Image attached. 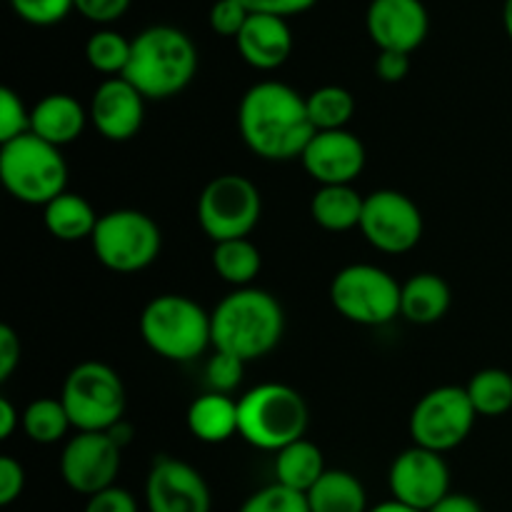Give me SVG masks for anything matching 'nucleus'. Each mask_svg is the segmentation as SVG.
<instances>
[{
	"instance_id": "412c9836",
	"label": "nucleus",
	"mask_w": 512,
	"mask_h": 512,
	"mask_svg": "<svg viewBox=\"0 0 512 512\" xmlns=\"http://www.w3.org/2000/svg\"><path fill=\"white\" fill-rule=\"evenodd\" d=\"M450 285L435 273H418L403 283L400 315L413 325H433L450 310Z\"/></svg>"
},
{
	"instance_id": "c03bdc74",
	"label": "nucleus",
	"mask_w": 512,
	"mask_h": 512,
	"mask_svg": "<svg viewBox=\"0 0 512 512\" xmlns=\"http://www.w3.org/2000/svg\"><path fill=\"white\" fill-rule=\"evenodd\" d=\"M23 423V415H18L15 405L8 398H0V440H8Z\"/></svg>"
},
{
	"instance_id": "c85d7f7f",
	"label": "nucleus",
	"mask_w": 512,
	"mask_h": 512,
	"mask_svg": "<svg viewBox=\"0 0 512 512\" xmlns=\"http://www.w3.org/2000/svg\"><path fill=\"white\" fill-rule=\"evenodd\" d=\"M23 433L38 445H55L73 428L60 398H38L23 410Z\"/></svg>"
},
{
	"instance_id": "a878e982",
	"label": "nucleus",
	"mask_w": 512,
	"mask_h": 512,
	"mask_svg": "<svg viewBox=\"0 0 512 512\" xmlns=\"http://www.w3.org/2000/svg\"><path fill=\"white\" fill-rule=\"evenodd\" d=\"M323 450L310 440L300 438L275 453V483L285 485L298 493H308L315 483L325 475Z\"/></svg>"
},
{
	"instance_id": "c9c22d12",
	"label": "nucleus",
	"mask_w": 512,
	"mask_h": 512,
	"mask_svg": "<svg viewBox=\"0 0 512 512\" xmlns=\"http://www.w3.org/2000/svg\"><path fill=\"white\" fill-rule=\"evenodd\" d=\"M248 18V8L240 0H215L208 15L213 33L223 35V38H238Z\"/></svg>"
},
{
	"instance_id": "4c0bfd02",
	"label": "nucleus",
	"mask_w": 512,
	"mask_h": 512,
	"mask_svg": "<svg viewBox=\"0 0 512 512\" xmlns=\"http://www.w3.org/2000/svg\"><path fill=\"white\" fill-rule=\"evenodd\" d=\"M25 490V468L10 455L0 458V505L8 508L23 495Z\"/></svg>"
},
{
	"instance_id": "473e14b6",
	"label": "nucleus",
	"mask_w": 512,
	"mask_h": 512,
	"mask_svg": "<svg viewBox=\"0 0 512 512\" xmlns=\"http://www.w3.org/2000/svg\"><path fill=\"white\" fill-rule=\"evenodd\" d=\"M10 8L25 23L48 28L68 18L70 10H75V0H10Z\"/></svg>"
},
{
	"instance_id": "72a5a7b5",
	"label": "nucleus",
	"mask_w": 512,
	"mask_h": 512,
	"mask_svg": "<svg viewBox=\"0 0 512 512\" xmlns=\"http://www.w3.org/2000/svg\"><path fill=\"white\" fill-rule=\"evenodd\" d=\"M243 375H245V363L240 358L230 353H220L215 350L213 358L208 360L205 365V383L213 393H223L230 395L240 383H243Z\"/></svg>"
},
{
	"instance_id": "393cba45",
	"label": "nucleus",
	"mask_w": 512,
	"mask_h": 512,
	"mask_svg": "<svg viewBox=\"0 0 512 512\" xmlns=\"http://www.w3.org/2000/svg\"><path fill=\"white\" fill-rule=\"evenodd\" d=\"M310 512H368L365 485L348 470H325L323 478L305 493Z\"/></svg>"
},
{
	"instance_id": "39448f33",
	"label": "nucleus",
	"mask_w": 512,
	"mask_h": 512,
	"mask_svg": "<svg viewBox=\"0 0 512 512\" xmlns=\"http://www.w3.org/2000/svg\"><path fill=\"white\" fill-rule=\"evenodd\" d=\"M140 335L155 355L190 363L213 345L210 313L188 295L165 293L150 300L140 315Z\"/></svg>"
},
{
	"instance_id": "ea45409f",
	"label": "nucleus",
	"mask_w": 512,
	"mask_h": 512,
	"mask_svg": "<svg viewBox=\"0 0 512 512\" xmlns=\"http://www.w3.org/2000/svg\"><path fill=\"white\" fill-rule=\"evenodd\" d=\"M248 8V13L260 15H278V18L288 20L290 15L308 13L318 0H240Z\"/></svg>"
},
{
	"instance_id": "c756f323",
	"label": "nucleus",
	"mask_w": 512,
	"mask_h": 512,
	"mask_svg": "<svg viewBox=\"0 0 512 512\" xmlns=\"http://www.w3.org/2000/svg\"><path fill=\"white\" fill-rule=\"evenodd\" d=\"M315 130H345L355 115V98L340 85H323L305 98Z\"/></svg>"
},
{
	"instance_id": "37998d69",
	"label": "nucleus",
	"mask_w": 512,
	"mask_h": 512,
	"mask_svg": "<svg viewBox=\"0 0 512 512\" xmlns=\"http://www.w3.org/2000/svg\"><path fill=\"white\" fill-rule=\"evenodd\" d=\"M428 512H483V505L465 493H448L435 508Z\"/></svg>"
},
{
	"instance_id": "f704fd0d",
	"label": "nucleus",
	"mask_w": 512,
	"mask_h": 512,
	"mask_svg": "<svg viewBox=\"0 0 512 512\" xmlns=\"http://www.w3.org/2000/svg\"><path fill=\"white\" fill-rule=\"evenodd\" d=\"M30 133V110L13 88L0 90V145Z\"/></svg>"
},
{
	"instance_id": "f8f14e48",
	"label": "nucleus",
	"mask_w": 512,
	"mask_h": 512,
	"mask_svg": "<svg viewBox=\"0 0 512 512\" xmlns=\"http://www.w3.org/2000/svg\"><path fill=\"white\" fill-rule=\"evenodd\" d=\"M423 213L400 190H375L365 195L360 230L375 250L388 255L410 253L423 238Z\"/></svg>"
},
{
	"instance_id": "4468645a",
	"label": "nucleus",
	"mask_w": 512,
	"mask_h": 512,
	"mask_svg": "<svg viewBox=\"0 0 512 512\" xmlns=\"http://www.w3.org/2000/svg\"><path fill=\"white\" fill-rule=\"evenodd\" d=\"M388 485L393 500L428 512L450 493V468L440 453L413 445L393 460Z\"/></svg>"
},
{
	"instance_id": "ddd939ff",
	"label": "nucleus",
	"mask_w": 512,
	"mask_h": 512,
	"mask_svg": "<svg viewBox=\"0 0 512 512\" xmlns=\"http://www.w3.org/2000/svg\"><path fill=\"white\" fill-rule=\"evenodd\" d=\"M123 448L108 433H78L60 453V478L73 493L93 498L113 488L120 473Z\"/></svg>"
},
{
	"instance_id": "0eeeda50",
	"label": "nucleus",
	"mask_w": 512,
	"mask_h": 512,
	"mask_svg": "<svg viewBox=\"0 0 512 512\" xmlns=\"http://www.w3.org/2000/svg\"><path fill=\"white\" fill-rule=\"evenodd\" d=\"M78 433H108L125 415V385L110 365L88 360L75 365L60 393Z\"/></svg>"
},
{
	"instance_id": "7c9ffc66",
	"label": "nucleus",
	"mask_w": 512,
	"mask_h": 512,
	"mask_svg": "<svg viewBox=\"0 0 512 512\" xmlns=\"http://www.w3.org/2000/svg\"><path fill=\"white\" fill-rule=\"evenodd\" d=\"M130 48H133V40L125 38L123 33L100 28L85 43V58H88L90 68L98 73L108 75V78H120L128 68Z\"/></svg>"
},
{
	"instance_id": "dca6fc26",
	"label": "nucleus",
	"mask_w": 512,
	"mask_h": 512,
	"mask_svg": "<svg viewBox=\"0 0 512 512\" xmlns=\"http://www.w3.org/2000/svg\"><path fill=\"white\" fill-rule=\"evenodd\" d=\"M365 145L355 133L318 130L308 143L300 163L318 185H353L365 168Z\"/></svg>"
},
{
	"instance_id": "20e7f679",
	"label": "nucleus",
	"mask_w": 512,
	"mask_h": 512,
	"mask_svg": "<svg viewBox=\"0 0 512 512\" xmlns=\"http://www.w3.org/2000/svg\"><path fill=\"white\" fill-rule=\"evenodd\" d=\"M310 413L305 398L283 383H263L238 400V435L253 448L280 453L305 438Z\"/></svg>"
},
{
	"instance_id": "de8ad7c7",
	"label": "nucleus",
	"mask_w": 512,
	"mask_h": 512,
	"mask_svg": "<svg viewBox=\"0 0 512 512\" xmlns=\"http://www.w3.org/2000/svg\"><path fill=\"white\" fill-rule=\"evenodd\" d=\"M503 23L505 30H508V38L512 40V0H505L503 5Z\"/></svg>"
},
{
	"instance_id": "58836bf2",
	"label": "nucleus",
	"mask_w": 512,
	"mask_h": 512,
	"mask_svg": "<svg viewBox=\"0 0 512 512\" xmlns=\"http://www.w3.org/2000/svg\"><path fill=\"white\" fill-rule=\"evenodd\" d=\"M83 512H138V503H135V498L128 490L113 485V488L88 498V505H85Z\"/></svg>"
},
{
	"instance_id": "1a4fd4ad",
	"label": "nucleus",
	"mask_w": 512,
	"mask_h": 512,
	"mask_svg": "<svg viewBox=\"0 0 512 512\" xmlns=\"http://www.w3.org/2000/svg\"><path fill=\"white\" fill-rule=\"evenodd\" d=\"M403 285L378 265L355 263L338 270L330 283V303L355 325H388L400 315Z\"/></svg>"
},
{
	"instance_id": "5701e85b",
	"label": "nucleus",
	"mask_w": 512,
	"mask_h": 512,
	"mask_svg": "<svg viewBox=\"0 0 512 512\" xmlns=\"http://www.w3.org/2000/svg\"><path fill=\"white\" fill-rule=\"evenodd\" d=\"M363 208L365 195H360L353 185H320L310 200V215L315 225L328 233H348L360 228Z\"/></svg>"
},
{
	"instance_id": "49530a36",
	"label": "nucleus",
	"mask_w": 512,
	"mask_h": 512,
	"mask_svg": "<svg viewBox=\"0 0 512 512\" xmlns=\"http://www.w3.org/2000/svg\"><path fill=\"white\" fill-rule=\"evenodd\" d=\"M368 512H420V510H413V508H408V505H403V503H398V500L390 498V500H385V503L370 508Z\"/></svg>"
},
{
	"instance_id": "aec40b11",
	"label": "nucleus",
	"mask_w": 512,
	"mask_h": 512,
	"mask_svg": "<svg viewBox=\"0 0 512 512\" xmlns=\"http://www.w3.org/2000/svg\"><path fill=\"white\" fill-rule=\"evenodd\" d=\"M90 113L68 93H50L30 108V133L45 143L63 148L75 143L88 125Z\"/></svg>"
},
{
	"instance_id": "9b49d317",
	"label": "nucleus",
	"mask_w": 512,
	"mask_h": 512,
	"mask_svg": "<svg viewBox=\"0 0 512 512\" xmlns=\"http://www.w3.org/2000/svg\"><path fill=\"white\" fill-rule=\"evenodd\" d=\"M475 418L478 413L470 403L468 390L458 385H443L425 393L415 403L408 425L410 438L418 448L445 455L468 440Z\"/></svg>"
},
{
	"instance_id": "6ab92c4d",
	"label": "nucleus",
	"mask_w": 512,
	"mask_h": 512,
	"mask_svg": "<svg viewBox=\"0 0 512 512\" xmlns=\"http://www.w3.org/2000/svg\"><path fill=\"white\" fill-rule=\"evenodd\" d=\"M238 53L250 68L255 70H275L285 65V60L293 53V30L288 20L278 15L250 13L248 23L243 25L240 35L235 38Z\"/></svg>"
},
{
	"instance_id": "cd10ccee",
	"label": "nucleus",
	"mask_w": 512,
	"mask_h": 512,
	"mask_svg": "<svg viewBox=\"0 0 512 512\" xmlns=\"http://www.w3.org/2000/svg\"><path fill=\"white\" fill-rule=\"evenodd\" d=\"M475 413L483 418H500L512 408V375L508 370L485 368L465 385Z\"/></svg>"
},
{
	"instance_id": "f257e3e1",
	"label": "nucleus",
	"mask_w": 512,
	"mask_h": 512,
	"mask_svg": "<svg viewBox=\"0 0 512 512\" xmlns=\"http://www.w3.org/2000/svg\"><path fill=\"white\" fill-rule=\"evenodd\" d=\"M238 128L245 145L263 160L300 158L318 133L303 95L280 80L248 88L238 105Z\"/></svg>"
},
{
	"instance_id": "e433bc0d",
	"label": "nucleus",
	"mask_w": 512,
	"mask_h": 512,
	"mask_svg": "<svg viewBox=\"0 0 512 512\" xmlns=\"http://www.w3.org/2000/svg\"><path fill=\"white\" fill-rule=\"evenodd\" d=\"M133 0H75V10L90 23L110 25L128 13Z\"/></svg>"
},
{
	"instance_id": "f3484780",
	"label": "nucleus",
	"mask_w": 512,
	"mask_h": 512,
	"mask_svg": "<svg viewBox=\"0 0 512 512\" xmlns=\"http://www.w3.org/2000/svg\"><path fill=\"white\" fill-rule=\"evenodd\" d=\"M365 25L378 50L410 55L428 38L430 15L423 0H370Z\"/></svg>"
},
{
	"instance_id": "79ce46f5",
	"label": "nucleus",
	"mask_w": 512,
	"mask_h": 512,
	"mask_svg": "<svg viewBox=\"0 0 512 512\" xmlns=\"http://www.w3.org/2000/svg\"><path fill=\"white\" fill-rule=\"evenodd\" d=\"M20 338L10 325H0V380H8L20 365Z\"/></svg>"
},
{
	"instance_id": "bb28decb",
	"label": "nucleus",
	"mask_w": 512,
	"mask_h": 512,
	"mask_svg": "<svg viewBox=\"0 0 512 512\" xmlns=\"http://www.w3.org/2000/svg\"><path fill=\"white\" fill-rule=\"evenodd\" d=\"M213 268L225 283L235 288H250L263 268V255L248 238L225 240V243H215Z\"/></svg>"
},
{
	"instance_id": "a19ab883",
	"label": "nucleus",
	"mask_w": 512,
	"mask_h": 512,
	"mask_svg": "<svg viewBox=\"0 0 512 512\" xmlns=\"http://www.w3.org/2000/svg\"><path fill=\"white\" fill-rule=\"evenodd\" d=\"M410 73V55L395 53V50H380L375 58V75L383 83H400Z\"/></svg>"
},
{
	"instance_id": "2f4dec72",
	"label": "nucleus",
	"mask_w": 512,
	"mask_h": 512,
	"mask_svg": "<svg viewBox=\"0 0 512 512\" xmlns=\"http://www.w3.org/2000/svg\"><path fill=\"white\" fill-rule=\"evenodd\" d=\"M238 512H310L308 498L298 490L273 483L250 495Z\"/></svg>"
},
{
	"instance_id": "2eb2a0df",
	"label": "nucleus",
	"mask_w": 512,
	"mask_h": 512,
	"mask_svg": "<svg viewBox=\"0 0 512 512\" xmlns=\"http://www.w3.org/2000/svg\"><path fill=\"white\" fill-rule=\"evenodd\" d=\"M148 512H210L213 498L203 475L193 465L158 455L145 480Z\"/></svg>"
},
{
	"instance_id": "423d86ee",
	"label": "nucleus",
	"mask_w": 512,
	"mask_h": 512,
	"mask_svg": "<svg viewBox=\"0 0 512 512\" xmlns=\"http://www.w3.org/2000/svg\"><path fill=\"white\" fill-rule=\"evenodd\" d=\"M0 180L15 200L45 208L68 190V165L60 148L25 133L0 145Z\"/></svg>"
},
{
	"instance_id": "b1692460",
	"label": "nucleus",
	"mask_w": 512,
	"mask_h": 512,
	"mask_svg": "<svg viewBox=\"0 0 512 512\" xmlns=\"http://www.w3.org/2000/svg\"><path fill=\"white\" fill-rule=\"evenodd\" d=\"M100 215H95L93 205L78 193H60L43 208V223L48 233L60 243H78L93 238Z\"/></svg>"
},
{
	"instance_id": "7ed1b4c3",
	"label": "nucleus",
	"mask_w": 512,
	"mask_h": 512,
	"mask_svg": "<svg viewBox=\"0 0 512 512\" xmlns=\"http://www.w3.org/2000/svg\"><path fill=\"white\" fill-rule=\"evenodd\" d=\"M198 73V48L175 25H150L133 38L123 78L145 100H168L183 93Z\"/></svg>"
},
{
	"instance_id": "a18cd8bd",
	"label": "nucleus",
	"mask_w": 512,
	"mask_h": 512,
	"mask_svg": "<svg viewBox=\"0 0 512 512\" xmlns=\"http://www.w3.org/2000/svg\"><path fill=\"white\" fill-rule=\"evenodd\" d=\"M108 435L115 440V445H118V448H125V445L133 443V425L125 423V418H123L120 423H115L113 428L108 430Z\"/></svg>"
},
{
	"instance_id": "f03ea898",
	"label": "nucleus",
	"mask_w": 512,
	"mask_h": 512,
	"mask_svg": "<svg viewBox=\"0 0 512 512\" xmlns=\"http://www.w3.org/2000/svg\"><path fill=\"white\" fill-rule=\"evenodd\" d=\"M213 348L243 363L273 353L285 333V313L278 300L260 288H235L210 313Z\"/></svg>"
},
{
	"instance_id": "9d476101",
	"label": "nucleus",
	"mask_w": 512,
	"mask_h": 512,
	"mask_svg": "<svg viewBox=\"0 0 512 512\" xmlns=\"http://www.w3.org/2000/svg\"><path fill=\"white\" fill-rule=\"evenodd\" d=\"M263 213V198L245 175L225 173L210 180L198 198V223L213 243L248 238Z\"/></svg>"
},
{
	"instance_id": "6e6552de",
	"label": "nucleus",
	"mask_w": 512,
	"mask_h": 512,
	"mask_svg": "<svg viewBox=\"0 0 512 512\" xmlns=\"http://www.w3.org/2000/svg\"><path fill=\"white\" fill-rule=\"evenodd\" d=\"M90 243L100 265L128 275L155 263L163 248V235L150 215L123 208L100 215Z\"/></svg>"
},
{
	"instance_id": "a211bd4d",
	"label": "nucleus",
	"mask_w": 512,
	"mask_h": 512,
	"mask_svg": "<svg viewBox=\"0 0 512 512\" xmlns=\"http://www.w3.org/2000/svg\"><path fill=\"white\" fill-rule=\"evenodd\" d=\"M90 123L113 143H125L135 138L143 128L145 118V98L133 83L120 75V78H108L95 88L90 98Z\"/></svg>"
},
{
	"instance_id": "4be33fe9",
	"label": "nucleus",
	"mask_w": 512,
	"mask_h": 512,
	"mask_svg": "<svg viewBox=\"0 0 512 512\" xmlns=\"http://www.w3.org/2000/svg\"><path fill=\"white\" fill-rule=\"evenodd\" d=\"M188 430L200 443H225L238 435V400L208 390L188 408Z\"/></svg>"
}]
</instances>
